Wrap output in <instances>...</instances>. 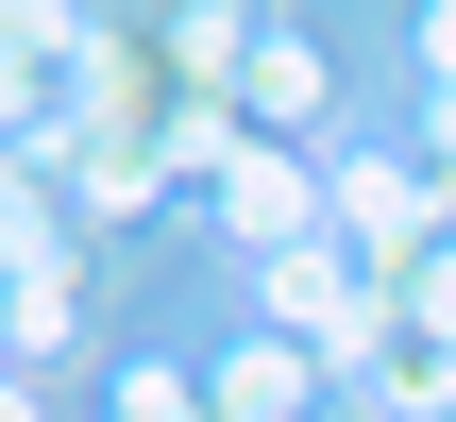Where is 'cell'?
Listing matches in <instances>:
<instances>
[{"label": "cell", "mask_w": 456, "mask_h": 422, "mask_svg": "<svg viewBox=\"0 0 456 422\" xmlns=\"http://www.w3.org/2000/svg\"><path fill=\"white\" fill-rule=\"evenodd\" d=\"M322 186H338V254H372V288L456 237V186L423 169V152H322Z\"/></svg>", "instance_id": "obj_1"}, {"label": "cell", "mask_w": 456, "mask_h": 422, "mask_svg": "<svg viewBox=\"0 0 456 422\" xmlns=\"http://www.w3.org/2000/svg\"><path fill=\"white\" fill-rule=\"evenodd\" d=\"M237 101H254V135H322V34L305 17H254V68H237Z\"/></svg>", "instance_id": "obj_2"}, {"label": "cell", "mask_w": 456, "mask_h": 422, "mask_svg": "<svg viewBox=\"0 0 456 422\" xmlns=\"http://www.w3.org/2000/svg\"><path fill=\"white\" fill-rule=\"evenodd\" d=\"M85 338V254H34V271H0V355L17 372H51Z\"/></svg>", "instance_id": "obj_3"}, {"label": "cell", "mask_w": 456, "mask_h": 422, "mask_svg": "<svg viewBox=\"0 0 456 422\" xmlns=\"http://www.w3.org/2000/svg\"><path fill=\"white\" fill-rule=\"evenodd\" d=\"M203 389H220V422H305L322 406V355L305 338H237V355H203Z\"/></svg>", "instance_id": "obj_4"}, {"label": "cell", "mask_w": 456, "mask_h": 422, "mask_svg": "<svg viewBox=\"0 0 456 422\" xmlns=\"http://www.w3.org/2000/svg\"><path fill=\"white\" fill-rule=\"evenodd\" d=\"M389 338H406V355H456V237L389 271Z\"/></svg>", "instance_id": "obj_5"}, {"label": "cell", "mask_w": 456, "mask_h": 422, "mask_svg": "<svg viewBox=\"0 0 456 422\" xmlns=\"http://www.w3.org/2000/svg\"><path fill=\"white\" fill-rule=\"evenodd\" d=\"M355 406L372 422H456V355H406V338H389V355L355 372Z\"/></svg>", "instance_id": "obj_6"}, {"label": "cell", "mask_w": 456, "mask_h": 422, "mask_svg": "<svg viewBox=\"0 0 456 422\" xmlns=\"http://www.w3.org/2000/svg\"><path fill=\"white\" fill-rule=\"evenodd\" d=\"M102 422H220V389H203V355H135Z\"/></svg>", "instance_id": "obj_7"}, {"label": "cell", "mask_w": 456, "mask_h": 422, "mask_svg": "<svg viewBox=\"0 0 456 422\" xmlns=\"http://www.w3.org/2000/svg\"><path fill=\"white\" fill-rule=\"evenodd\" d=\"M0 422H51V406H34V372H17V389H0Z\"/></svg>", "instance_id": "obj_8"}]
</instances>
